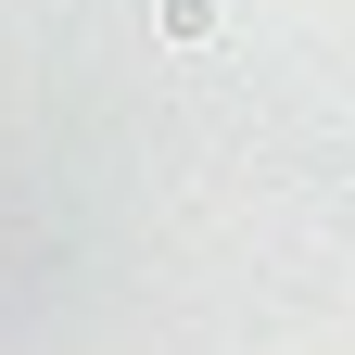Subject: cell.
Listing matches in <instances>:
<instances>
[{"label":"cell","instance_id":"1","mask_svg":"<svg viewBox=\"0 0 355 355\" xmlns=\"http://www.w3.org/2000/svg\"><path fill=\"white\" fill-rule=\"evenodd\" d=\"M165 38H178V51H203V38H216V0H165V13H153Z\"/></svg>","mask_w":355,"mask_h":355}]
</instances>
